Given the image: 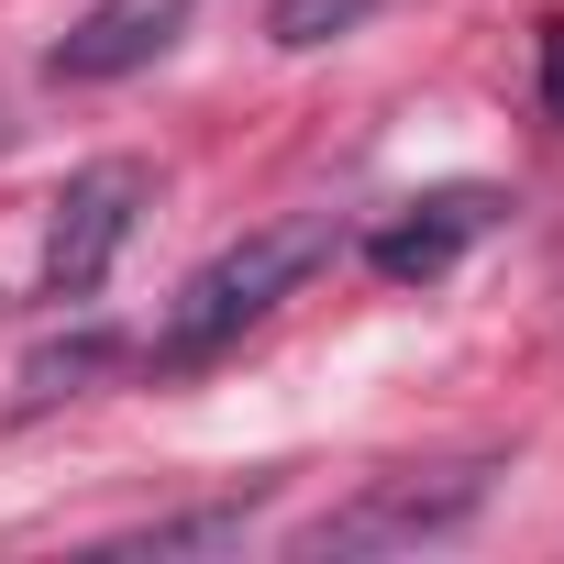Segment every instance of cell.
Here are the masks:
<instances>
[{"label":"cell","instance_id":"277c9868","mask_svg":"<svg viewBox=\"0 0 564 564\" xmlns=\"http://www.w3.org/2000/svg\"><path fill=\"white\" fill-rule=\"evenodd\" d=\"M487 221H498V188H432V199H410V210L366 243V265L388 276V289H421V276H443Z\"/></svg>","mask_w":564,"mask_h":564},{"label":"cell","instance_id":"52a82bcc","mask_svg":"<svg viewBox=\"0 0 564 564\" xmlns=\"http://www.w3.org/2000/svg\"><path fill=\"white\" fill-rule=\"evenodd\" d=\"M210 542H243V498L232 509H188V520H144L133 553H210Z\"/></svg>","mask_w":564,"mask_h":564},{"label":"cell","instance_id":"8992f818","mask_svg":"<svg viewBox=\"0 0 564 564\" xmlns=\"http://www.w3.org/2000/svg\"><path fill=\"white\" fill-rule=\"evenodd\" d=\"M377 12H388V0H265V45L311 56V45H344V34H366Z\"/></svg>","mask_w":564,"mask_h":564},{"label":"cell","instance_id":"3957f363","mask_svg":"<svg viewBox=\"0 0 564 564\" xmlns=\"http://www.w3.org/2000/svg\"><path fill=\"white\" fill-rule=\"evenodd\" d=\"M487 498V465H454V476H377L366 498L322 509L300 531V553H388V542H432V531H465Z\"/></svg>","mask_w":564,"mask_h":564},{"label":"cell","instance_id":"7a4b0ae2","mask_svg":"<svg viewBox=\"0 0 564 564\" xmlns=\"http://www.w3.org/2000/svg\"><path fill=\"white\" fill-rule=\"evenodd\" d=\"M133 221H144V166L133 155L78 166L56 188V221H45V300H89L111 276V254L133 243Z\"/></svg>","mask_w":564,"mask_h":564},{"label":"cell","instance_id":"5b68a950","mask_svg":"<svg viewBox=\"0 0 564 564\" xmlns=\"http://www.w3.org/2000/svg\"><path fill=\"white\" fill-rule=\"evenodd\" d=\"M166 45H177V0H100L56 45V78H122V67H155Z\"/></svg>","mask_w":564,"mask_h":564},{"label":"cell","instance_id":"6da1fadb","mask_svg":"<svg viewBox=\"0 0 564 564\" xmlns=\"http://www.w3.org/2000/svg\"><path fill=\"white\" fill-rule=\"evenodd\" d=\"M311 265H333V210L254 221L243 243H221V254L188 276V289H177V311H166V333H155V366H210L221 344H243L276 300H289Z\"/></svg>","mask_w":564,"mask_h":564},{"label":"cell","instance_id":"ba28073f","mask_svg":"<svg viewBox=\"0 0 564 564\" xmlns=\"http://www.w3.org/2000/svg\"><path fill=\"white\" fill-rule=\"evenodd\" d=\"M89 366H111V344L89 333V344H67V355H34V399H56V388H78Z\"/></svg>","mask_w":564,"mask_h":564},{"label":"cell","instance_id":"9c48e42d","mask_svg":"<svg viewBox=\"0 0 564 564\" xmlns=\"http://www.w3.org/2000/svg\"><path fill=\"white\" fill-rule=\"evenodd\" d=\"M542 111H553V122H564V12H553V23H542Z\"/></svg>","mask_w":564,"mask_h":564}]
</instances>
